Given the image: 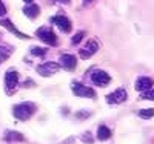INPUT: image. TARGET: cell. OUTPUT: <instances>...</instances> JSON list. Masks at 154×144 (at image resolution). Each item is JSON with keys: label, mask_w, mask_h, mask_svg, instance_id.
<instances>
[{"label": "cell", "mask_w": 154, "mask_h": 144, "mask_svg": "<svg viewBox=\"0 0 154 144\" xmlns=\"http://www.w3.org/2000/svg\"><path fill=\"white\" fill-rule=\"evenodd\" d=\"M91 2H93V0H83V3H85V5H86V3H91Z\"/></svg>", "instance_id": "cell-24"}, {"label": "cell", "mask_w": 154, "mask_h": 144, "mask_svg": "<svg viewBox=\"0 0 154 144\" xmlns=\"http://www.w3.org/2000/svg\"><path fill=\"white\" fill-rule=\"evenodd\" d=\"M97 51H99V43H97L96 40H89V42L80 49L79 55H80V58L86 60V58H89V57H93Z\"/></svg>", "instance_id": "cell-7"}, {"label": "cell", "mask_w": 154, "mask_h": 144, "mask_svg": "<svg viewBox=\"0 0 154 144\" xmlns=\"http://www.w3.org/2000/svg\"><path fill=\"white\" fill-rule=\"evenodd\" d=\"M23 2H25V3H28V5H31V3L34 2V0H23Z\"/></svg>", "instance_id": "cell-23"}, {"label": "cell", "mask_w": 154, "mask_h": 144, "mask_svg": "<svg viewBox=\"0 0 154 144\" xmlns=\"http://www.w3.org/2000/svg\"><path fill=\"white\" fill-rule=\"evenodd\" d=\"M0 25H2L3 28H6L8 31H11V32H14V34H16V35H17L19 38H29V37H28L26 34H22V32H20L19 29H16V26L12 25V23H11L9 20H0Z\"/></svg>", "instance_id": "cell-12"}, {"label": "cell", "mask_w": 154, "mask_h": 144, "mask_svg": "<svg viewBox=\"0 0 154 144\" xmlns=\"http://www.w3.org/2000/svg\"><path fill=\"white\" fill-rule=\"evenodd\" d=\"M126 98H128V92H126L123 87H120V89H117V90H114L112 94L106 95V101H108L109 104H120V103H123Z\"/></svg>", "instance_id": "cell-8"}, {"label": "cell", "mask_w": 154, "mask_h": 144, "mask_svg": "<svg viewBox=\"0 0 154 144\" xmlns=\"http://www.w3.org/2000/svg\"><path fill=\"white\" fill-rule=\"evenodd\" d=\"M97 138L100 140V141H106V140H109L111 138V130L106 127V126H99V129H97Z\"/></svg>", "instance_id": "cell-14"}, {"label": "cell", "mask_w": 154, "mask_h": 144, "mask_svg": "<svg viewBox=\"0 0 154 144\" xmlns=\"http://www.w3.org/2000/svg\"><path fill=\"white\" fill-rule=\"evenodd\" d=\"M14 116L20 121H26L35 112V104L34 103H20L17 106H14Z\"/></svg>", "instance_id": "cell-1"}, {"label": "cell", "mask_w": 154, "mask_h": 144, "mask_svg": "<svg viewBox=\"0 0 154 144\" xmlns=\"http://www.w3.org/2000/svg\"><path fill=\"white\" fill-rule=\"evenodd\" d=\"M59 64H60V68H63V69H66V71L71 72L77 66V58L74 55H71V54H63L60 57V63Z\"/></svg>", "instance_id": "cell-9"}, {"label": "cell", "mask_w": 154, "mask_h": 144, "mask_svg": "<svg viewBox=\"0 0 154 144\" xmlns=\"http://www.w3.org/2000/svg\"><path fill=\"white\" fill-rule=\"evenodd\" d=\"M6 14V8H5V5H3V2L0 0V17H3Z\"/></svg>", "instance_id": "cell-21"}, {"label": "cell", "mask_w": 154, "mask_h": 144, "mask_svg": "<svg viewBox=\"0 0 154 144\" xmlns=\"http://www.w3.org/2000/svg\"><path fill=\"white\" fill-rule=\"evenodd\" d=\"M35 35L40 38L42 42H45L46 45H51V46H56L57 45V37L56 34L51 31L49 28H46V26H43V28H38L35 31Z\"/></svg>", "instance_id": "cell-3"}, {"label": "cell", "mask_w": 154, "mask_h": 144, "mask_svg": "<svg viewBox=\"0 0 154 144\" xmlns=\"http://www.w3.org/2000/svg\"><path fill=\"white\" fill-rule=\"evenodd\" d=\"M31 54H34L37 57H45L46 49L45 48H38V46H31Z\"/></svg>", "instance_id": "cell-17"}, {"label": "cell", "mask_w": 154, "mask_h": 144, "mask_svg": "<svg viewBox=\"0 0 154 144\" xmlns=\"http://www.w3.org/2000/svg\"><path fill=\"white\" fill-rule=\"evenodd\" d=\"M140 98H142V100H151V101H154V89L151 87V89L145 90V92H142Z\"/></svg>", "instance_id": "cell-19"}, {"label": "cell", "mask_w": 154, "mask_h": 144, "mask_svg": "<svg viewBox=\"0 0 154 144\" xmlns=\"http://www.w3.org/2000/svg\"><path fill=\"white\" fill-rule=\"evenodd\" d=\"M51 22H53L54 25H57V28L62 31V32H71V22L65 17V16H54L53 19H51Z\"/></svg>", "instance_id": "cell-10"}, {"label": "cell", "mask_w": 154, "mask_h": 144, "mask_svg": "<svg viewBox=\"0 0 154 144\" xmlns=\"http://www.w3.org/2000/svg\"><path fill=\"white\" fill-rule=\"evenodd\" d=\"M23 14L26 17H29V19H35L38 14H40V8H38L37 5H34V3H31V5L23 8Z\"/></svg>", "instance_id": "cell-13"}, {"label": "cell", "mask_w": 154, "mask_h": 144, "mask_svg": "<svg viewBox=\"0 0 154 144\" xmlns=\"http://www.w3.org/2000/svg\"><path fill=\"white\" fill-rule=\"evenodd\" d=\"M91 81H93L96 86L105 87L106 84H109L111 77H109L105 71H102V69H96V71H93V74H91Z\"/></svg>", "instance_id": "cell-4"}, {"label": "cell", "mask_w": 154, "mask_h": 144, "mask_svg": "<svg viewBox=\"0 0 154 144\" xmlns=\"http://www.w3.org/2000/svg\"><path fill=\"white\" fill-rule=\"evenodd\" d=\"M9 55H11V49H8V48H2V46H0V63H3Z\"/></svg>", "instance_id": "cell-18"}, {"label": "cell", "mask_w": 154, "mask_h": 144, "mask_svg": "<svg viewBox=\"0 0 154 144\" xmlns=\"http://www.w3.org/2000/svg\"><path fill=\"white\" fill-rule=\"evenodd\" d=\"M57 2H60V3H65V5H68V3H69V0H57Z\"/></svg>", "instance_id": "cell-22"}, {"label": "cell", "mask_w": 154, "mask_h": 144, "mask_svg": "<svg viewBox=\"0 0 154 144\" xmlns=\"http://www.w3.org/2000/svg\"><path fill=\"white\" fill-rule=\"evenodd\" d=\"M59 69H60V64L54 63V61H45V63H42V64L37 66V72L40 74L42 77H49V75L56 74Z\"/></svg>", "instance_id": "cell-5"}, {"label": "cell", "mask_w": 154, "mask_h": 144, "mask_svg": "<svg viewBox=\"0 0 154 144\" xmlns=\"http://www.w3.org/2000/svg\"><path fill=\"white\" fill-rule=\"evenodd\" d=\"M8 141H23V135L19 134V132H6V137H5Z\"/></svg>", "instance_id": "cell-16"}, {"label": "cell", "mask_w": 154, "mask_h": 144, "mask_svg": "<svg viewBox=\"0 0 154 144\" xmlns=\"http://www.w3.org/2000/svg\"><path fill=\"white\" fill-rule=\"evenodd\" d=\"M152 84H154L152 78H149V77H139L136 80V83H134V87H136V90H139V92L142 94V92H145V90L151 89Z\"/></svg>", "instance_id": "cell-11"}, {"label": "cell", "mask_w": 154, "mask_h": 144, "mask_svg": "<svg viewBox=\"0 0 154 144\" xmlns=\"http://www.w3.org/2000/svg\"><path fill=\"white\" fill-rule=\"evenodd\" d=\"M83 37H85V32H83V31H79V32H77V34L72 37V40H71L72 45H79V43L82 42V38H83Z\"/></svg>", "instance_id": "cell-20"}, {"label": "cell", "mask_w": 154, "mask_h": 144, "mask_svg": "<svg viewBox=\"0 0 154 144\" xmlns=\"http://www.w3.org/2000/svg\"><path fill=\"white\" fill-rule=\"evenodd\" d=\"M17 86H19V74L14 69H9L5 74V90H6V94L12 95L17 90Z\"/></svg>", "instance_id": "cell-2"}, {"label": "cell", "mask_w": 154, "mask_h": 144, "mask_svg": "<svg viewBox=\"0 0 154 144\" xmlns=\"http://www.w3.org/2000/svg\"><path fill=\"white\" fill-rule=\"evenodd\" d=\"M71 89H72L74 95H77V97H83V98H94L96 97V92L91 87H88L85 84H80V83H72Z\"/></svg>", "instance_id": "cell-6"}, {"label": "cell", "mask_w": 154, "mask_h": 144, "mask_svg": "<svg viewBox=\"0 0 154 144\" xmlns=\"http://www.w3.org/2000/svg\"><path fill=\"white\" fill-rule=\"evenodd\" d=\"M139 116L142 120H149L154 116V109H140L139 110Z\"/></svg>", "instance_id": "cell-15"}]
</instances>
